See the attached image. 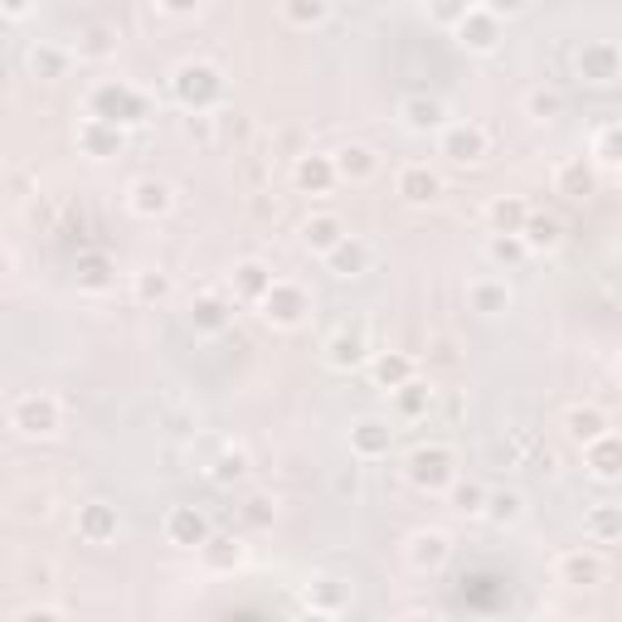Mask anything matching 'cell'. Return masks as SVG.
Masks as SVG:
<instances>
[{
    "mask_svg": "<svg viewBox=\"0 0 622 622\" xmlns=\"http://www.w3.org/2000/svg\"><path fill=\"white\" fill-rule=\"evenodd\" d=\"M564 433L569 438H574L579 447H589V443H599L603 433H613V423H608V414L599 404H574L564 414Z\"/></svg>",
    "mask_w": 622,
    "mask_h": 622,
    "instance_id": "cb8c5ba5",
    "label": "cell"
},
{
    "mask_svg": "<svg viewBox=\"0 0 622 622\" xmlns=\"http://www.w3.org/2000/svg\"><path fill=\"white\" fill-rule=\"evenodd\" d=\"M293 180H297V190H302V195H330V190H336V180H340L336 156H316V151L297 156Z\"/></svg>",
    "mask_w": 622,
    "mask_h": 622,
    "instance_id": "d6986e66",
    "label": "cell"
},
{
    "mask_svg": "<svg viewBox=\"0 0 622 622\" xmlns=\"http://www.w3.org/2000/svg\"><path fill=\"white\" fill-rule=\"evenodd\" d=\"M574 69H579L584 83L608 88V83H618V78H622V49L613 45V39H589V45L579 49Z\"/></svg>",
    "mask_w": 622,
    "mask_h": 622,
    "instance_id": "9c48e42d",
    "label": "cell"
},
{
    "mask_svg": "<svg viewBox=\"0 0 622 622\" xmlns=\"http://www.w3.org/2000/svg\"><path fill=\"white\" fill-rule=\"evenodd\" d=\"M447 496H453V506L462 511V515H486V486L482 482H453L447 486Z\"/></svg>",
    "mask_w": 622,
    "mask_h": 622,
    "instance_id": "f6af8a7d",
    "label": "cell"
},
{
    "mask_svg": "<svg viewBox=\"0 0 622 622\" xmlns=\"http://www.w3.org/2000/svg\"><path fill=\"white\" fill-rule=\"evenodd\" d=\"M336 170H340V180L365 185V180H375L379 156L369 151V147H361V141H351V147H340V151H336Z\"/></svg>",
    "mask_w": 622,
    "mask_h": 622,
    "instance_id": "1f68e13d",
    "label": "cell"
},
{
    "mask_svg": "<svg viewBox=\"0 0 622 622\" xmlns=\"http://www.w3.org/2000/svg\"><path fill=\"white\" fill-rule=\"evenodd\" d=\"M69 63H73V55L69 49H59V45H34L30 49V73L45 78V83H55V78L69 73Z\"/></svg>",
    "mask_w": 622,
    "mask_h": 622,
    "instance_id": "e575fe53",
    "label": "cell"
},
{
    "mask_svg": "<svg viewBox=\"0 0 622 622\" xmlns=\"http://www.w3.org/2000/svg\"><path fill=\"white\" fill-rule=\"evenodd\" d=\"M399 127L414 131V137H428V131L447 127V108L443 98H428V92H414V98L399 102Z\"/></svg>",
    "mask_w": 622,
    "mask_h": 622,
    "instance_id": "9a60e30c",
    "label": "cell"
},
{
    "mask_svg": "<svg viewBox=\"0 0 622 622\" xmlns=\"http://www.w3.org/2000/svg\"><path fill=\"white\" fill-rule=\"evenodd\" d=\"M156 6H161L166 16H195V10H200V0H156Z\"/></svg>",
    "mask_w": 622,
    "mask_h": 622,
    "instance_id": "f907efd6",
    "label": "cell"
},
{
    "mask_svg": "<svg viewBox=\"0 0 622 622\" xmlns=\"http://www.w3.org/2000/svg\"><path fill=\"white\" fill-rule=\"evenodd\" d=\"M326 365L340 369V375H346V369L369 365V336H365L361 322H340V326L326 336Z\"/></svg>",
    "mask_w": 622,
    "mask_h": 622,
    "instance_id": "52a82bcc",
    "label": "cell"
},
{
    "mask_svg": "<svg viewBox=\"0 0 622 622\" xmlns=\"http://www.w3.org/2000/svg\"><path fill=\"white\" fill-rule=\"evenodd\" d=\"M525 219H531V205H525L521 195H496V200L486 205L492 234H525Z\"/></svg>",
    "mask_w": 622,
    "mask_h": 622,
    "instance_id": "f1b7e54d",
    "label": "cell"
},
{
    "mask_svg": "<svg viewBox=\"0 0 622 622\" xmlns=\"http://www.w3.org/2000/svg\"><path fill=\"white\" fill-rule=\"evenodd\" d=\"M283 16L297 24V30H316V24L330 20V0H283Z\"/></svg>",
    "mask_w": 622,
    "mask_h": 622,
    "instance_id": "f35d334b",
    "label": "cell"
},
{
    "mask_svg": "<svg viewBox=\"0 0 622 622\" xmlns=\"http://www.w3.org/2000/svg\"><path fill=\"white\" fill-rule=\"evenodd\" d=\"M554 190L564 195V200H589L593 190H599V176H593V166L584 156H574V161L560 166V176H554Z\"/></svg>",
    "mask_w": 622,
    "mask_h": 622,
    "instance_id": "f546056e",
    "label": "cell"
},
{
    "mask_svg": "<svg viewBox=\"0 0 622 622\" xmlns=\"http://www.w3.org/2000/svg\"><path fill=\"white\" fill-rule=\"evenodd\" d=\"M482 6L492 10L496 20H515V16H521V10H525V6H531V0H482Z\"/></svg>",
    "mask_w": 622,
    "mask_h": 622,
    "instance_id": "681fc988",
    "label": "cell"
},
{
    "mask_svg": "<svg viewBox=\"0 0 622 622\" xmlns=\"http://www.w3.org/2000/svg\"><path fill=\"white\" fill-rule=\"evenodd\" d=\"M438 151L453 166H482L486 156H492V137H486V127H476V122H447L438 131Z\"/></svg>",
    "mask_w": 622,
    "mask_h": 622,
    "instance_id": "8992f818",
    "label": "cell"
},
{
    "mask_svg": "<svg viewBox=\"0 0 622 622\" xmlns=\"http://www.w3.org/2000/svg\"><path fill=\"white\" fill-rule=\"evenodd\" d=\"M560 238H564L560 219H554V215H535V209H531V219H525V244H531V254H550V248H560Z\"/></svg>",
    "mask_w": 622,
    "mask_h": 622,
    "instance_id": "8d00e7d4",
    "label": "cell"
},
{
    "mask_svg": "<svg viewBox=\"0 0 622 622\" xmlns=\"http://www.w3.org/2000/svg\"><path fill=\"white\" fill-rule=\"evenodd\" d=\"M302 599H307L312 613L336 618V613H346V603H351V584H340V579H312V584L302 589Z\"/></svg>",
    "mask_w": 622,
    "mask_h": 622,
    "instance_id": "83f0119b",
    "label": "cell"
},
{
    "mask_svg": "<svg viewBox=\"0 0 622 622\" xmlns=\"http://www.w3.org/2000/svg\"><path fill=\"white\" fill-rule=\"evenodd\" d=\"M326 273H336V277H361V273H369V244H365V238H355V234H346L326 254Z\"/></svg>",
    "mask_w": 622,
    "mask_h": 622,
    "instance_id": "4316f807",
    "label": "cell"
},
{
    "mask_svg": "<svg viewBox=\"0 0 622 622\" xmlns=\"http://www.w3.org/2000/svg\"><path fill=\"white\" fill-rule=\"evenodd\" d=\"M88 117H102V122L131 127V122H147L151 102L141 98L131 83H122V78H108V83H92L88 88Z\"/></svg>",
    "mask_w": 622,
    "mask_h": 622,
    "instance_id": "7a4b0ae2",
    "label": "cell"
},
{
    "mask_svg": "<svg viewBox=\"0 0 622 622\" xmlns=\"http://www.w3.org/2000/svg\"><path fill=\"white\" fill-rule=\"evenodd\" d=\"M618 302H622V293H618Z\"/></svg>",
    "mask_w": 622,
    "mask_h": 622,
    "instance_id": "db71d44e",
    "label": "cell"
},
{
    "mask_svg": "<svg viewBox=\"0 0 622 622\" xmlns=\"http://www.w3.org/2000/svg\"><path fill=\"white\" fill-rule=\"evenodd\" d=\"M209 535H215V531H209V515L200 506H170L166 511V540H170V545L200 550Z\"/></svg>",
    "mask_w": 622,
    "mask_h": 622,
    "instance_id": "5bb4252c",
    "label": "cell"
},
{
    "mask_svg": "<svg viewBox=\"0 0 622 622\" xmlns=\"http://www.w3.org/2000/svg\"><path fill=\"white\" fill-rule=\"evenodd\" d=\"M229 302L224 297H215V293H205V297H195L190 302V326L200 330V336H219L224 326H229Z\"/></svg>",
    "mask_w": 622,
    "mask_h": 622,
    "instance_id": "d6a6232c",
    "label": "cell"
},
{
    "mask_svg": "<svg viewBox=\"0 0 622 622\" xmlns=\"http://www.w3.org/2000/svg\"><path fill=\"white\" fill-rule=\"evenodd\" d=\"M369 379L394 394V389H404L408 379H418V365H414V355H404V351H379V355H369Z\"/></svg>",
    "mask_w": 622,
    "mask_h": 622,
    "instance_id": "44dd1931",
    "label": "cell"
},
{
    "mask_svg": "<svg viewBox=\"0 0 622 622\" xmlns=\"http://www.w3.org/2000/svg\"><path fill=\"white\" fill-rule=\"evenodd\" d=\"M244 521H248V525H273V501H268V496L244 501Z\"/></svg>",
    "mask_w": 622,
    "mask_h": 622,
    "instance_id": "c3c4849f",
    "label": "cell"
},
{
    "mask_svg": "<svg viewBox=\"0 0 622 622\" xmlns=\"http://www.w3.org/2000/svg\"><path fill=\"white\" fill-rule=\"evenodd\" d=\"M209 476H215L219 486L244 482V476H248V453H244V447H224V453L215 457V467H209Z\"/></svg>",
    "mask_w": 622,
    "mask_h": 622,
    "instance_id": "b9f144b4",
    "label": "cell"
},
{
    "mask_svg": "<svg viewBox=\"0 0 622 622\" xmlns=\"http://www.w3.org/2000/svg\"><path fill=\"white\" fill-rule=\"evenodd\" d=\"M258 312H263V322L277 326V330H297L302 322H307V312H312V297H307V287H302V283L277 277L273 293L258 302Z\"/></svg>",
    "mask_w": 622,
    "mask_h": 622,
    "instance_id": "5b68a950",
    "label": "cell"
},
{
    "mask_svg": "<svg viewBox=\"0 0 622 622\" xmlns=\"http://www.w3.org/2000/svg\"><path fill=\"white\" fill-rule=\"evenodd\" d=\"M486 258H492L496 268H521V263L531 258V244H525V234H492L486 238Z\"/></svg>",
    "mask_w": 622,
    "mask_h": 622,
    "instance_id": "836d02e7",
    "label": "cell"
},
{
    "mask_svg": "<svg viewBox=\"0 0 622 622\" xmlns=\"http://www.w3.org/2000/svg\"><path fill=\"white\" fill-rule=\"evenodd\" d=\"M404 560L418 569V574H438V569L453 560V540L447 531H414L404 545Z\"/></svg>",
    "mask_w": 622,
    "mask_h": 622,
    "instance_id": "4fadbf2b",
    "label": "cell"
},
{
    "mask_svg": "<svg viewBox=\"0 0 622 622\" xmlns=\"http://www.w3.org/2000/svg\"><path fill=\"white\" fill-rule=\"evenodd\" d=\"M122 147H127V127L102 122V117L78 122V151L92 156V161H112V156H122Z\"/></svg>",
    "mask_w": 622,
    "mask_h": 622,
    "instance_id": "8fae6325",
    "label": "cell"
},
{
    "mask_svg": "<svg viewBox=\"0 0 622 622\" xmlns=\"http://www.w3.org/2000/svg\"><path fill=\"white\" fill-rule=\"evenodd\" d=\"M593 161L622 166V122H608V127L593 131Z\"/></svg>",
    "mask_w": 622,
    "mask_h": 622,
    "instance_id": "7bdbcfd3",
    "label": "cell"
},
{
    "mask_svg": "<svg viewBox=\"0 0 622 622\" xmlns=\"http://www.w3.org/2000/svg\"><path fill=\"white\" fill-rule=\"evenodd\" d=\"M340 238H346V219L340 215H312L307 224H302V248L316 254V258H326Z\"/></svg>",
    "mask_w": 622,
    "mask_h": 622,
    "instance_id": "d4e9b609",
    "label": "cell"
},
{
    "mask_svg": "<svg viewBox=\"0 0 622 622\" xmlns=\"http://www.w3.org/2000/svg\"><path fill=\"white\" fill-rule=\"evenodd\" d=\"M560 112H564V98L554 88H531L525 92V117H535V122H554Z\"/></svg>",
    "mask_w": 622,
    "mask_h": 622,
    "instance_id": "ee69618b",
    "label": "cell"
},
{
    "mask_svg": "<svg viewBox=\"0 0 622 622\" xmlns=\"http://www.w3.org/2000/svg\"><path fill=\"white\" fill-rule=\"evenodd\" d=\"M78 55L83 59H108L112 55V34L102 30V24H92V30L78 34Z\"/></svg>",
    "mask_w": 622,
    "mask_h": 622,
    "instance_id": "7dc6e473",
    "label": "cell"
},
{
    "mask_svg": "<svg viewBox=\"0 0 622 622\" xmlns=\"http://www.w3.org/2000/svg\"><path fill=\"white\" fill-rule=\"evenodd\" d=\"M273 283H277V277H273V268H268L263 258H238V263H234V273H229L234 297H238V302H254V307L273 293Z\"/></svg>",
    "mask_w": 622,
    "mask_h": 622,
    "instance_id": "e0dca14e",
    "label": "cell"
},
{
    "mask_svg": "<svg viewBox=\"0 0 622 622\" xmlns=\"http://www.w3.org/2000/svg\"><path fill=\"white\" fill-rule=\"evenodd\" d=\"M472 6H476V0H428V16L438 20L443 30H457V24L472 16Z\"/></svg>",
    "mask_w": 622,
    "mask_h": 622,
    "instance_id": "bcb514c9",
    "label": "cell"
},
{
    "mask_svg": "<svg viewBox=\"0 0 622 622\" xmlns=\"http://www.w3.org/2000/svg\"><path fill=\"white\" fill-rule=\"evenodd\" d=\"M394 190H399L404 205H438L443 200V176L428 166H404L394 176Z\"/></svg>",
    "mask_w": 622,
    "mask_h": 622,
    "instance_id": "ac0fdd59",
    "label": "cell"
},
{
    "mask_svg": "<svg viewBox=\"0 0 622 622\" xmlns=\"http://www.w3.org/2000/svg\"><path fill=\"white\" fill-rule=\"evenodd\" d=\"M200 560H205L209 574H234V569L248 560V550H244L238 535H209L200 545Z\"/></svg>",
    "mask_w": 622,
    "mask_h": 622,
    "instance_id": "484cf974",
    "label": "cell"
},
{
    "mask_svg": "<svg viewBox=\"0 0 622 622\" xmlns=\"http://www.w3.org/2000/svg\"><path fill=\"white\" fill-rule=\"evenodd\" d=\"M0 6H6V16H10V20H24V16H30L34 0H0Z\"/></svg>",
    "mask_w": 622,
    "mask_h": 622,
    "instance_id": "816d5d0a",
    "label": "cell"
},
{
    "mask_svg": "<svg viewBox=\"0 0 622 622\" xmlns=\"http://www.w3.org/2000/svg\"><path fill=\"white\" fill-rule=\"evenodd\" d=\"M501 24L506 20H496L486 6H472V16L457 24V45L467 49V55H496V45H501Z\"/></svg>",
    "mask_w": 622,
    "mask_h": 622,
    "instance_id": "7c38bea8",
    "label": "cell"
},
{
    "mask_svg": "<svg viewBox=\"0 0 622 622\" xmlns=\"http://www.w3.org/2000/svg\"><path fill=\"white\" fill-rule=\"evenodd\" d=\"M131 297L137 302H166L170 297V273H161V268H147V273H137L131 277Z\"/></svg>",
    "mask_w": 622,
    "mask_h": 622,
    "instance_id": "60d3db41",
    "label": "cell"
},
{
    "mask_svg": "<svg viewBox=\"0 0 622 622\" xmlns=\"http://www.w3.org/2000/svg\"><path fill=\"white\" fill-rule=\"evenodd\" d=\"M122 531V515L108 501H88V506H78V535L88 540V545H108Z\"/></svg>",
    "mask_w": 622,
    "mask_h": 622,
    "instance_id": "ffe728a7",
    "label": "cell"
},
{
    "mask_svg": "<svg viewBox=\"0 0 622 622\" xmlns=\"http://www.w3.org/2000/svg\"><path fill=\"white\" fill-rule=\"evenodd\" d=\"M127 209L137 219H161L176 209V185L161 180V176H141V180H131V190H127Z\"/></svg>",
    "mask_w": 622,
    "mask_h": 622,
    "instance_id": "30bf717a",
    "label": "cell"
},
{
    "mask_svg": "<svg viewBox=\"0 0 622 622\" xmlns=\"http://www.w3.org/2000/svg\"><path fill=\"white\" fill-rule=\"evenodd\" d=\"M584 467L599 482H622V433H603L599 443L584 447Z\"/></svg>",
    "mask_w": 622,
    "mask_h": 622,
    "instance_id": "603a6c76",
    "label": "cell"
},
{
    "mask_svg": "<svg viewBox=\"0 0 622 622\" xmlns=\"http://www.w3.org/2000/svg\"><path fill=\"white\" fill-rule=\"evenodd\" d=\"M584 535H589V545H618V540H622V506H613V501L589 506Z\"/></svg>",
    "mask_w": 622,
    "mask_h": 622,
    "instance_id": "4dcf8cb0",
    "label": "cell"
},
{
    "mask_svg": "<svg viewBox=\"0 0 622 622\" xmlns=\"http://www.w3.org/2000/svg\"><path fill=\"white\" fill-rule=\"evenodd\" d=\"M10 428L20 433V438H55L63 428V408L55 394H20V399H10Z\"/></svg>",
    "mask_w": 622,
    "mask_h": 622,
    "instance_id": "3957f363",
    "label": "cell"
},
{
    "mask_svg": "<svg viewBox=\"0 0 622 622\" xmlns=\"http://www.w3.org/2000/svg\"><path fill=\"white\" fill-rule=\"evenodd\" d=\"M613 375H618V385H622V361H618V369H613Z\"/></svg>",
    "mask_w": 622,
    "mask_h": 622,
    "instance_id": "f5cc1de1",
    "label": "cell"
},
{
    "mask_svg": "<svg viewBox=\"0 0 622 622\" xmlns=\"http://www.w3.org/2000/svg\"><path fill=\"white\" fill-rule=\"evenodd\" d=\"M554 579H560L564 589H599L608 579V560L599 550H564L560 560H554Z\"/></svg>",
    "mask_w": 622,
    "mask_h": 622,
    "instance_id": "ba28073f",
    "label": "cell"
},
{
    "mask_svg": "<svg viewBox=\"0 0 622 622\" xmlns=\"http://www.w3.org/2000/svg\"><path fill=\"white\" fill-rule=\"evenodd\" d=\"M389 447H394L389 418H355V423H351V453L361 457V462L389 457Z\"/></svg>",
    "mask_w": 622,
    "mask_h": 622,
    "instance_id": "2e32d148",
    "label": "cell"
},
{
    "mask_svg": "<svg viewBox=\"0 0 622 622\" xmlns=\"http://www.w3.org/2000/svg\"><path fill=\"white\" fill-rule=\"evenodd\" d=\"M108 283H112L108 254H78V287H83V293H102Z\"/></svg>",
    "mask_w": 622,
    "mask_h": 622,
    "instance_id": "74e56055",
    "label": "cell"
},
{
    "mask_svg": "<svg viewBox=\"0 0 622 622\" xmlns=\"http://www.w3.org/2000/svg\"><path fill=\"white\" fill-rule=\"evenodd\" d=\"M408 482H414L418 492H428V496L447 492V486L457 482V457H453V447H443V443L418 447V453L408 457Z\"/></svg>",
    "mask_w": 622,
    "mask_h": 622,
    "instance_id": "277c9868",
    "label": "cell"
},
{
    "mask_svg": "<svg viewBox=\"0 0 622 622\" xmlns=\"http://www.w3.org/2000/svg\"><path fill=\"white\" fill-rule=\"evenodd\" d=\"M394 408H399V418H423L433 408V389L418 385V379H408L404 389H394Z\"/></svg>",
    "mask_w": 622,
    "mask_h": 622,
    "instance_id": "ab89813d",
    "label": "cell"
},
{
    "mask_svg": "<svg viewBox=\"0 0 622 622\" xmlns=\"http://www.w3.org/2000/svg\"><path fill=\"white\" fill-rule=\"evenodd\" d=\"M170 92L180 98L185 112H215L224 102V73L205 59H185V63H176V73H170Z\"/></svg>",
    "mask_w": 622,
    "mask_h": 622,
    "instance_id": "6da1fadb",
    "label": "cell"
},
{
    "mask_svg": "<svg viewBox=\"0 0 622 622\" xmlns=\"http://www.w3.org/2000/svg\"><path fill=\"white\" fill-rule=\"evenodd\" d=\"M486 521L501 525V531L521 525L525 521V496L521 492H492V496H486Z\"/></svg>",
    "mask_w": 622,
    "mask_h": 622,
    "instance_id": "d590c367",
    "label": "cell"
},
{
    "mask_svg": "<svg viewBox=\"0 0 622 622\" xmlns=\"http://www.w3.org/2000/svg\"><path fill=\"white\" fill-rule=\"evenodd\" d=\"M511 302H515V293L506 277H476V283H467V307L476 316H506Z\"/></svg>",
    "mask_w": 622,
    "mask_h": 622,
    "instance_id": "7402d4cb",
    "label": "cell"
}]
</instances>
